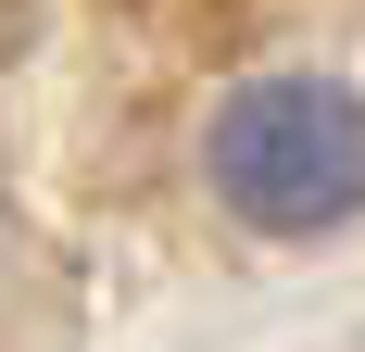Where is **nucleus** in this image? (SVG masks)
I'll list each match as a JSON object with an SVG mask.
<instances>
[{"instance_id":"1","label":"nucleus","mask_w":365,"mask_h":352,"mask_svg":"<svg viewBox=\"0 0 365 352\" xmlns=\"http://www.w3.org/2000/svg\"><path fill=\"white\" fill-rule=\"evenodd\" d=\"M202 189L252 239H340L365 214V88L353 76H240L202 126Z\"/></svg>"}]
</instances>
